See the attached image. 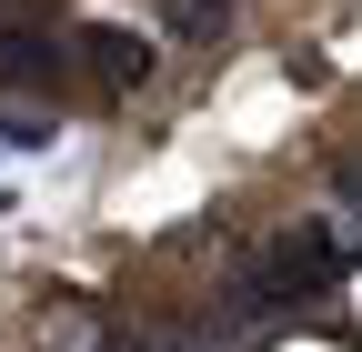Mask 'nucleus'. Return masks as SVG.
Segmentation results:
<instances>
[{"label": "nucleus", "instance_id": "obj_1", "mask_svg": "<svg viewBox=\"0 0 362 352\" xmlns=\"http://www.w3.org/2000/svg\"><path fill=\"white\" fill-rule=\"evenodd\" d=\"M332 282H342V242H332V232H292L282 252H262V262H252V302H262V312L322 302Z\"/></svg>", "mask_w": 362, "mask_h": 352}, {"label": "nucleus", "instance_id": "obj_2", "mask_svg": "<svg viewBox=\"0 0 362 352\" xmlns=\"http://www.w3.org/2000/svg\"><path fill=\"white\" fill-rule=\"evenodd\" d=\"M71 40V71L90 81V91H141V81H151V40L141 30H121V20H81V30H61Z\"/></svg>", "mask_w": 362, "mask_h": 352}, {"label": "nucleus", "instance_id": "obj_3", "mask_svg": "<svg viewBox=\"0 0 362 352\" xmlns=\"http://www.w3.org/2000/svg\"><path fill=\"white\" fill-rule=\"evenodd\" d=\"M0 91H71V40L0 20Z\"/></svg>", "mask_w": 362, "mask_h": 352}, {"label": "nucleus", "instance_id": "obj_4", "mask_svg": "<svg viewBox=\"0 0 362 352\" xmlns=\"http://www.w3.org/2000/svg\"><path fill=\"white\" fill-rule=\"evenodd\" d=\"M161 30L192 40V51H211V40H232V0H161Z\"/></svg>", "mask_w": 362, "mask_h": 352}, {"label": "nucleus", "instance_id": "obj_5", "mask_svg": "<svg viewBox=\"0 0 362 352\" xmlns=\"http://www.w3.org/2000/svg\"><path fill=\"white\" fill-rule=\"evenodd\" d=\"M51 131H61L51 111H21V101H11V111H0V151H40Z\"/></svg>", "mask_w": 362, "mask_h": 352}, {"label": "nucleus", "instance_id": "obj_6", "mask_svg": "<svg viewBox=\"0 0 362 352\" xmlns=\"http://www.w3.org/2000/svg\"><path fill=\"white\" fill-rule=\"evenodd\" d=\"M342 222H352V242H362V171L342 182Z\"/></svg>", "mask_w": 362, "mask_h": 352}, {"label": "nucleus", "instance_id": "obj_7", "mask_svg": "<svg viewBox=\"0 0 362 352\" xmlns=\"http://www.w3.org/2000/svg\"><path fill=\"white\" fill-rule=\"evenodd\" d=\"M0 20H11V0H0Z\"/></svg>", "mask_w": 362, "mask_h": 352}]
</instances>
